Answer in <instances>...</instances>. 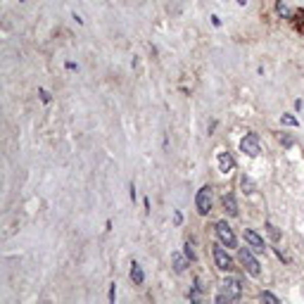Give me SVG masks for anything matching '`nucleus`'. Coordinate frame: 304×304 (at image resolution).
<instances>
[{"mask_svg": "<svg viewBox=\"0 0 304 304\" xmlns=\"http://www.w3.org/2000/svg\"><path fill=\"white\" fill-rule=\"evenodd\" d=\"M212 205H214V190L212 186H202L195 195V209H197V214L200 216H207L212 212Z\"/></svg>", "mask_w": 304, "mask_h": 304, "instance_id": "f257e3e1", "label": "nucleus"}, {"mask_svg": "<svg viewBox=\"0 0 304 304\" xmlns=\"http://www.w3.org/2000/svg\"><path fill=\"white\" fill-rule=\"evenodd\" d=\"M257 252H252V249H245V247H242L240 249V252H238V262H240L242 264V269H245V271H247V273H249V276H259V273H262V264H259V262H257Z\"/></svg>", "mask_w": 304, "mask_h": 304, "instance_id": "f03ea898", "label": "nucleus"}, {"mask_svg": "<svg viewBox=\"0 0 304 304\" xmlns=\"http://www.w3.org/2000/svg\"><path fill=\"white\" fill-rule=\"evenodd\" d=\"M212 257H214V264H216V269H219V271L228 273V271L233 269V259H231V255H228V249H226L223 242L212 245Z\"/></svg>", "mask_w": 304, "mask_h": 304, "instance_id": "7ed1b4c3", "label": "nucleus"}, {"mask_svg": "<svg viewBox=\"0 0 304 304\" xmlns=\"http://www.w3.org/2000/svg\"><path fill=\"white\" fill-rule=\"evenodd\" d=\"M214 231H216V238H219V242H223L228 249H235V247H238V238H235L233 228L228 226V221H216Z\"/></svg>", "mask_w": 304, "mask_h": 304, "instance_id": "20e7f679", "label": "nucleus"}, {"mask_svg": "<svg viewBox=\"0 0 304 304\" xmlns=\"http://www.w3.org/2000/svg\"><path fill=\"white\" fill-rule=\"evenodd\" d=\"M223 292H226L228 297H231V302H235V299L242 297V281L238 276H226L221 283Z\"/></svg>", "mask_w": 304, "mask_h": 304, "instance_id": "39448f33", "label": "nucleus"}, {"mask_svg": "<svg viewBox=\"0 0 304 304\" xmlns=\"http://www.w3.org/2000/svg\"><path fill=\"white\" fill-rule=\"evenodd\" d=\"M240 150L245 152L247 157H259V152H262L259 136H257V133H247V136L240 140Z\"/></svg>", "mask_w": 304, "mask_h": 304, "instance_id": "423d86ee", "label": "nucleus"}, {"mask_svg": "<svg viewBox=\"0 0 304 304\" xmlns=\"http://www.w3.org/2000/svg\"><path fill=\"white\" fill-rule=\"evenodd\" d=\"M245 242H247V247L252 249V252H257V255H262V252H266V242H264V238L257 231H252V228H245Z\"/></svg>", "mask_w": 304, "mask_h": 304, "instance_id": "0eeeda50", "label": "nucleus"}, {"mask_svg": "<svg viewBox=\"0 0 304 304\" xmlns=\"http://www.w3.org/2000/svg\"><path fill=\"white\" fill-rule=\"evenodd\" d=\"M216 162H219V171L221 173H231L235 169V159L231 157V152H219L216 155Z\"/></svg>", "mask_w": 304, "mask_h": 304, "instance_id": "6e6552de", "label": "nucleus"}, {"mask_svg": "<svg viewBox=\"0 0 304 304\" xmlns=\"http://www.w3.org/2000/svg\"><path fill=\"white\" fill-rule=\"evenodd\" d=\"M171 266H173L176 273H183V271L190 266V259L186 257V252H183V255H181V252H173L171 255Z\"/></svg>", "mask_w": 304, "mask_h": 304, "instance_id": "1a4fd4ad", "label": "nucleus"}, {"mask_svg": "<svg viewBox=\"0 0 304 304\" xmlns=\"http://www.w3.org/2000/svg\"><path fill=\"white\" fill-rule=\"evenodd\" d=\"M221 205H223V209H226L231 216H238V202H235V195L226 193L221 197Z\"/></svg>", "mask_w": 304, "mask_h": 304, "instance_id": "9d476101", "label": "nucleus"}, {"mask_svg": "<svg viewBox=\"0 0 304 304\" xmlns=\"http://www.w3.org/2000/svg\"><path fill=\"white\" fill-rule=\"evenodd\" d=\"M131 281H133L136 285H143V283H145V271H143V266H140L138 262L131 264Z\"/></svg>", "mask_w": 304, "mask_h": 304, "instance_id": "9b49d317", "label": "nucleus"}, {"mask_svg": "<svg viewBox=\"0 0 304 304\" xmlns=\"http://www.w3.org/2000/svg\"><path fill=\"white\" fill-rule=\"evenodd\" d=\"M240 188H242V193H245V195H255L257 193L255 181L247 179V176H242V179H240Z\"/></svg>", "mask_w": 304, "mask_h": 304, "instance_id": "f8f14e48", "label": "nucleus"}, {"mask_svg": "<svg viewBox=\"0 0 304 304\" xmlns=\"http://www.w3.org/2000/svg\"><path fill=\"white\" fill-rule=\"evenodd\" d=\"M276 10H278V14H281L283 19H285V17H290V7L285 5V0H278V3H276Z\"/></svg>", "mask_w": 304, "mask_h": 304, "instance_id": "ddd939ff", "label": "nucleus"}, {"mask_svg": "<svg viewBox=\"0 0 304 304\" xmlns=\"http://www.w3.org/2000/svg\"><path fill=\"white\" fill-rule=\"evenodd\" d=\"M266 233L271 235V240H273V242L281 240V231H278V228L273 226V223H266Z\"/></svg>", "mask_w": 304, "mask_h": 304, "instance_id": "4468645a", "label": "nucleus"}, {"mask_svg": "<svg viewBox=\"0 0 304 304\" xmlns=\"http://www.w3.org/2000/svg\"><path fill=\"white\" fill-rule=\"evenodd\" d=\"M259 299H262V302H271V304H278V302H281V299H278L273 292H266V290L259 295Z\"/></svg>", "mask_w": 304, "mask_h": 304, "instance_id": "2eb2a0df", "label": "nucleus"}, {"mask_svg": "<svg viewBox=\"0 0 304 304\" xmlns=\"http://www.w3.org/2000/svg\"><path fill=\"white\" fill-rule=\"evenodd\" d=\"M183 252H186V257L193 262L195 259V249H193V240H186V245H183Z\"/></svg>", "mask_w": 304, "mask_h": 304, "instance_id": "dca6fc26", "label": "nucleus"}, {"mask_svg": "<svg viewBox=\"0 0 304 304\" xmlns=\"http://www.w3.org/2000/svg\"><path fill=\"white\" fill-rule=\"evenodd\" d=\"M281 121H283L285 126H299V121L292 117V114H283V117H281Z\"/></svg>", "mask_w": 304, "mask_h": 304, "instance_id": "f3484780", "label": "nucleus"}, {"mask_svg": "<svg viewBox=\"0 0 304 304\" xmlns=\"http://www.w3.org/2000/svg\"><path fill=\"white\" fill-rule=\"evenodd\" d=\"M38 95H41V100H43V103H50V93H48V90L38 88Z\"/></svg>", "mask_w": 304, "mask_h": 304, "instance_id": "a211bd4d", "label": "nucleus"}, {"mask_svg": "<svg viewBox=\"0 0 304 304\" xmlns=\"http://www.w3.org/2000/svg\"><path fill=\"white\" fill-rule=\"evenodd\" d=\"M117 299V285L112 283V288H110V302H114Z\"/></svg>", "mask_w": 304, "mask_h": 304, "instance_id": "6ab92c4d", "label": "nucleus"}, {"mask_svg": "<svg viewBox=\"0 0 304 304\" xmlns=\"http://www.w3.org/2000/svg\"><path fill=\"white\" fill-rule=\"evenodd\" d=\"M281 140H283V145H292V138H288V136H281Z\"/></svg>", "mask_w": 304, "mask_h": 304, "instance_id": "aec40b11", "label": "nucleus"}]
</instances>
